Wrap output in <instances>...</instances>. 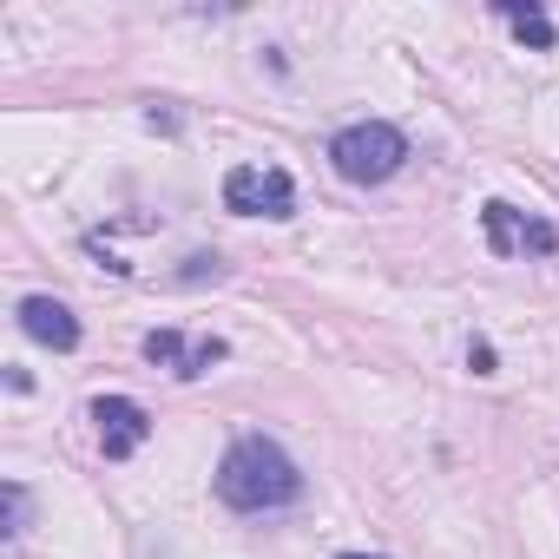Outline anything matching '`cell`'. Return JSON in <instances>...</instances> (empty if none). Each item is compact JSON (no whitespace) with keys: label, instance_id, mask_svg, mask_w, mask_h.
<instances>
[{"label":"cell","instance_id":"11","mask_svg":"<svg viewBox=\"0 0 559 559\" xmlns=\"http://www.w3.org/2000/svg\"><path fill=\"white\" fill-rule=\"evenodd\" d=\"M343 559H382V552H343Z\"/></svg>","mask_w":559,"mask_h":559},{"label":"cell","instance_id":"8","mask_svg":"<svg viewBox=\"0 0 559 559\" xmlns=\"http://www.w3.org/2000/svg\"><path fill=\"white\" fill-rule=\"evenodd\" d=\"M500 21H507V27H513V34H520L526 47H539V53H546V47L559 40L552 14H539V8H520V0H507V8H500Z\"/></svg>","mask_w":559,"mask_h":559},{"label":"cell","instance_id":"6","mask_svg":"<svg viewBox=\"0 0 559 559\" xmlns=\"http://www.w3.org/2000/svg\"><path fill=\"white\" fill-rule=\"evenodd\" d=\"M145 362H158V369H171L178 382H191V376H204L211 362H224V343H217V336L185 343L178 330H152V336H145Z\"/></svg>","mask_w":559,"mask_h":559},{"label":"cell","instance_id":"5","mask_svg":"<svg viewBox=\"0 0 559 559\" xmlns=\"http://www.w3.org/2000/svg\"><path fill=\"white\" fill-rule=\"evenodd\" d=\"M93 435H99V454L106 461H132L145 448V435H152V415L132 395H99L93 402Z\"/></svg>","mask_w":559,"mask_h":559},{"label":"cell","instance_id":"7","mask_svg":"<svg viewBox=\"0 0 559 559\" xmlns=\"http://www.w3.org/2000/svg\"><path fill=\"white\" fill-rule=\"evenodd\" d=\"M21 330H27L34 343H47V349H80V323H73V310L53 304V297H27V304H21Z\"/></svg>","mask_w":559,"mask_h":559},{"label":"cell","instance_id":"10","mask_svg":"<svg viewBox=\"0 0 559 559\" xmlns=\"http://www.w3.org/2000/svg\"><path fill=\"white\" fill-rule=\"evenodd\" d=\"M467 362H474V376H493V349H487V343H474Z\"/></svg>","mask_w":559,"mask_h":559},{"label":"cell","instance_id":"1","mask_svg":"<svg viewBox=\"0 0 559 559\" xmlns=\"http://www.w3.org/2000/svg\"><path fill=\"white\" fill-rule=\"evenodd\" d=\"M304 493L297 461L276 448L270 435H237L230 454L217 461V500L237 513H270V507H290Z\"/></svg>","mask_w":559,"mask_h":559},{"label":"cell","instance_id":"9","mask_svg":"<svg viewBox=\"0 0 559 559\" xmlns=\"http://www.w3.org/2000/svg\"><path fill=\"white\" fill-rule=\"evenodd\" d=\"M0 493H8V539H21V533H27V487H21V480H8Z\"/></svg>","mask_w":559,"mask_h":559},{"label":"cell","instance_id":"2","mask_svg":"<svg viewBox=\"0 0 559 559\" xmlns=\"http://www.w3.org/2000/svg\"><path fill=\"white\" fill-rule=\"evenodd\" d=\"M330 165L336 178L349 185H389L402 165H408V139L389 126V119H362V126H343L330 139Z\"/></svg>","mask_w":559,"mask_h":559},{"label":"cell","instance_id":"3","mask_svg":"<svg viewBox=\"0 0 559 559\" xmlns=\"http://www.w3.org/2000/svg\"><path fill=\"white\" fill-rule=\"evenodd\" d=\"M224 204L237 217H297V178L284 165H237L224 178Z\"/></svg>","mask_w":559,"mask_h":559},{"label":"cell","instance_id":"4","mask_svg":"<svg viewBox=\"0 0 559 559\" xmlns=\"http://www.w3.org/2000/svg\"><path fill=\"white\" fill-rule=\"evenodd\" d=\"M480 230H487V250H493V257H520V250L552 257V250H559V230H552L546 217H526V211H513V204H500V198L480 204Z\"/></svg>","mask_w":559,"mask_h":559}]
</instances>
